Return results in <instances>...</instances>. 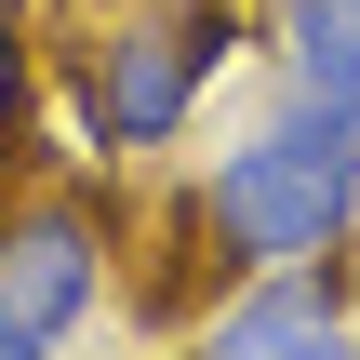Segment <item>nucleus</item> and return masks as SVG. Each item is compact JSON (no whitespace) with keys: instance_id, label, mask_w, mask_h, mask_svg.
Masks as SVG:
<instances>
[{"instance_id":"obj_4","label":"nucleus","mask_w":360,"mask_h":360,"mask_svg":"<svg viewBox=\"0 0 360 360\" xmlns=\"http://www.w3.org/2000/svg\"><path fill=\"white\" fill-rule=\"evenodd\" d=\"M174 360H360V294L334 267H281V281H227Z\"/></svg>"},{"instance_id":"obj_7","label":"nucleus","mask_w":360,"mask_h":360,"mask_svg":"<svg viewBox=\"0 0 360 360\" xmlns=\"http://www.w3.org/2000/svg\"><path fill=\"white\" fill-rule=\"evenodd\" d=\"M0 360H40V347H13V334H0Z\"/></svg>"},{"instance_id":"obj_2","label":"nucleus","mask_w":360,"mask_h":360,"mask_svg":"<svg viewBox=\"0 0 360 360\" xmlns=\"http://www.w3.org/2000/svg\"><path fill=\"white\" fill-rule=\"evenodd\" d=\"M240 40H254L240 0H107V13L67 40L53 94H67L80 147H94L107 174H134V160L187 147V120H200V94L227 80Z\"/></svg>"},{"instance_id":"obj_5","label":"nucleus","mask_w":360,"mask_h":360,"mask_svg":"<svg viewBox=\"0 0 360 360\" xmlns=\"http://www.w3.org/2000/svg\"><path fill=\"white\" fill-rule=\"evenodd\" d=\"M254 40H267V67H281V94H294V107L360 120V0H267V13H254Z\"/></svg>"},{"instance_id":"obj_3","label":"nucleus","mask_w":360,"mask_h":360,"mask_svg":"<svg viewBox=\"0 0 360 360\" xmlns=\"http://www.w3.org/2000/svg\"><path fill=\"white\" fill-rule=\"evenodd\" d=\"M120 281V214L94 187H13L0 200V334L40 360L80 347V321Z\"/></svg>"},{"instance_id":"obj_1","label":"nucleus","mask_w":360,"mask_h":360,"mask_svg":"<svg viewBox=\"0 0 360 360\" xmlns=\"http://www.w3.org/2000/svg\"><path fill=\"white\" fill-rule=\"evenodd\" d=\"M187 240L214 254V281H281V267H334L360 240V120L334 107H267L240 120L200 187H187Z\"/></svg>"},{"instance_id":"obj_6","label":"nucleus","mask_w":360,"mask_h":360,"mask_svg":"<svg viewBox=\"0 0 360 360\" xmlns=\"http://www.w3.org/2000/svg\"><path fill=\"white\" fill-rule=\"evenodd\" d=\"M27 107H40V40H27V13H0V160H13Z\"/></svg>"},{"instance_id":"obj_8","label":"nucleus","mask_w":360,"mask_h":360,"mask_svg":"<svg viewBox=\"0 0 360 360\" xmlns=\"http://www.w3.org/2000/svg\"><path fill=\"white\" fill-rule=\"evenodd\" d=\"M0 13H40V0H0Z\"/></svg>"}]
</instances>
